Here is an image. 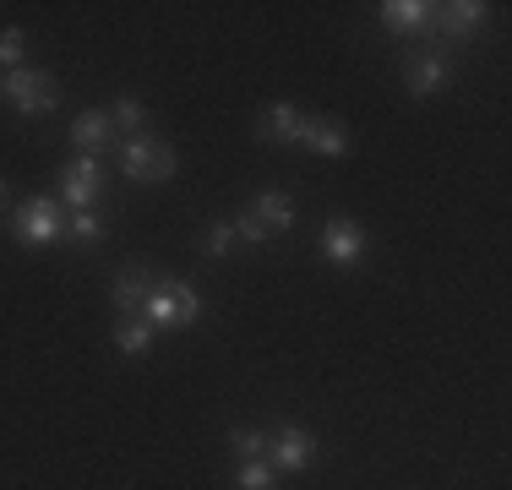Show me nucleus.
<instances>
[{
	"mask_svg": "<svg viewBox=\"0 0 512 490\" xmlns=\"http://www.w3.org/2000/svg\"><path fill=\"white\" fill-rule=\"evenodd\" d=\"M115 153H120V169H126L131 180H142V186L180 175V153H175L169 142H158L153 131H142V137H126V142L115 147Z\"/></svg>",
	"mask_w": 512,
	"mask_h": 490,
	"instance_id": "1",
	"label": "nucleus"
},
{
	"mask_svg": "<svg viewBox=\"0 0 512 490\" xmlns=\"http://www.w3.org/2000/svg\"><path fill=\"white\" fill-rule=\"evenodd\" d=\"M6 104L17 109L22 120H39V115H50V109L60 104V82L50 77V71L17 66V71H6Z\"/></svg>",
	"mask_w": 512,
	"mask_h": 490,
	"instance_id": "2",
	"label": "nucleus"
},
{
	"mask_svg": "<svg viewBox=\"0 0 512 490\" xmlns=\"http://www.w3.org/2000/svg\"><path fill=\"white\" fill-rule=\"evenodd\" d=\"M11 235H17V245H55L66 240V224H60V202L55 196H28V202L17 207V218H11Z\"/></svg>",
	"mask_w": 512,
	"mask_h": 490,
	"instance_id": "3",
	"label": "nucleus"
},
{
	"mask_svg": "<svg viewBox=\"0 0 512 490\" xmlns=\"http://www.w3.org/2000/svg\"><path fill=\"white\" fill-rule=\"evenodd\" d=\"M104 158H71L66 169H60V202L71 207V213H93V202L104 196Z\"/></svg>",
	"mask_w": 512,
	"mask_h": 490,
	"instance_id": "4",
	"label": "nucleus"
},
{
	"mask_svg": "<svg viewBox=\"0 0 512 490\" xmlns=\"http://www.w3.org/2000/svg\"><path fill=\"white\" fill-rule=\"evenodd\" d=\"M267 463H273V474H300L316 463V436L306 425H278L273 436H267Z\"/></svg>",
	"mask_w": 512,
	"mask_h": 490,
	"instance_id": "5",
	"label": "nucleus"
},
{
	"mask_svg": "<svg viewBox=\"0 0 512 490\" xmlns=\"http://www.w3.org/2000/svg\"><path fill=\"white\" fill-rule=\"evenodd\" d=\"M447 82H453V66H447V55H436V49H409V55H404V88H409L414 98L442 93Z\"/></svg>",
	"mask_w": 512,
	"mask_h": 490,
	"instance_id": "6",
	"label": "nucleus"
},
{
	"mask_svg": "<svg viewBox=\"0 0 512 490\" xmlns=\"http://www.w3.org/2000/svg\"><path fill=\"white\" fill-rule=\"evenodd\" d=\"M485 17H491V6H480V0H447V6H431V33L463 44L469 33L485 28Z\"/></svg>",
	"mask_w": 512,
	"mask_h": 490,
	"instance_id": "7",
	"label": "nucleus"
},
{
	"mask_svg": "<svg viewBox=\"0 0 512 490\" xmlns=\"http://www.w3.org/2000/svg\"><path fill=\"white\" fill-rule=\"evenodd\" d=\"M71 142H77L82 158H104L120 147V131L115 120H109V109H82L77 120H71Z\"/></svg>",
	"mask_w": 512,
	"mask_h": 490,
	"instance_id": "8",
	"label": "nucleus"
},
{
	"mask_svg": "<svg viewBox=\"0 0 512 490\" xmlns=\"http://www.w3.org/2000/svg\"><path fill=\"white\" fill-rule=\"evenodd\" d=\"M322 256L333 267H355L360 256H365V229L355 224V218H344V213H333L322 224Z\"/></svg>",
	"mask_w": 512,
	"mask_h": 490,
	"instance_id": "9",
	"label": "nucleus"
},
{
	"mask_svg": "<svg viewBox=\"0 0 512 490\" xmlns=\"http://www.w3.org/2000/svg\"><path fill=\"white\" fill-rule=\"evenodd\" d=\"M306 153L316 158H349L355 153V142H349V131L338 126V120H327V115H306L300 120V137H295Z\"/></svg>",
	"mask_w": 512,
	"mask_h": 490,
	"instance_id": "10",
	"label": "nucleus"
},
{
	"mask_svg": "<svg viewBox=\"0 0 512 490\" xmlns=\"http://www.w3.org/2000/svg\"><path fill=\"white\" fill-rule=\"evenodd\" d=\"M300 109L295 104H284V98H278L273 109H262V115H256V142H273V147H289L300 137Z\"/></svg>",
	"mask_w": 512,
	"mask_h": 490,
	"instance_id": "11",
	"label": "nucleus"
},
{
	"mask_svg": "<svg viewBox=\"0 0 512 490\" xmlns=\"http://www.w3.org/2000/svg\"><path fill=\"white\" fill-rule=\"evenodd\" d=\"M246 213L267 229V240H273V235H284V229H295V196L289 191H262Z\"/></svg>",
	"mask_w": 512,
	"mask_h": 490,
	"instance_id": "12",
	"label": "nucleus"
},
{
	"mask_svg": "<svg viewBox=\"0 0 512 490\" xmlns=\"http://www.w3.org/2000/svg\"><path fill=\"white\" fill-rule=\"evenodd\" d=\"M153 294V278L148 267H126V273H115V284H109V300H115L120 316H142V300Z\"/></svg>",
	"mask_w": 512,
	"mask_h": 490,
	"instance_id": "13",
	"label": "nucleus"
},
{
	"mask_svg": "<svg viewBox=\"0 0 512 490\" xmlns=\"http://www.w3.org/2000/svg\"><path fill=\"white\" fill-rule=\"evenodd\" d=\"M382 28L387 33H431V0H387Z\"/></svg>",
	"mask_w": 512,
	"mask_h": 490,
	"instance_id": "14",
	"label": "nucleus"
},
{
	"mask_svg": "<svg viewBox=\"0 0 512 490\" xmlns=\"http://www.w3.org/2000/svg\"><path fill=\"white\" fill-rule=\"evenodd\" d=\"M115 349L126 354V360H142V354L153 349V327L142 322V316H120L115 322Z\"/></svg>",
	"mask_w": 512,
	"mask_h": 490,
	"instance_id": "15",
	"label": "nucleus"
},
{
	"mask_svg": "<svg viewBox=\"0 0 512 490\" xmlns=\"http://www.w3.org/2000/svg\"><path fill=\"white\" fill-rule=\"evenodd\" d=\"M109 120H115L120 142H126V137H142V131H148V109H142V98H131V93H120L115 104H109Z\"/></svg>",
	"mask_w": 512,
	"mask_h": 490,
	"instance_id": "16",
	"label": "nucleus"
},
{
	"mask_svg": "<svg viewBox=\"0 0 512 490\" xmlns=\"http://www.w3.org/2000/svg\"><path fill=\"white\" fill-rule=\"evenodd\" d=\"M142 322L153 333H175V311H169V284H153V294L142 300Z\"/></svg>",
	"mask_w": 512,
	"mask_h": 490,
	"instance_id": "17",
	"label": "nucleus"
},
{
	"mask_svg": "<svg viewBox=\"0 0 512 490\" xmlns=\"http://www.w3.org/2000/svg\"><path fill=\"white\" fill-rule=\"evenodd\" d=\"M169 311H175V327H197L202 316V294L191 284H169Z\"/></svg>",
	"mask_w": 512,
	"mask_h": 490,
	"instance_id": "18",
	"label": "nucleus"
},
{
	"mask_svg": "<svg viewBox=\"0 0 512 490\" xmlns=\"http://www.w3.org/2000/svg\"><path fill=\"white\" fill-rule=\"evenodd\" d=\"M229 251H235V224H229V218H213V224L202 229V256H218V262H224Z\"/></svg>",
	"mask_w": 512,
	"mask_h": 490,
	"instance_id": "19",
	"label": "nucleus"
},
{
	"mask_svg": "<svg viewBox=\"0 0 512 490\" xmlns=\"http://www.w3.org/2000/svg\"><path fill=\"white\" fill-rule=\"evenodd\" d=\"M235 490H278V480H273V463H267V458H251V463H240V474H235Z\"/></svg>",
	"mask_w": 512,
	"mask_h": 490,
	"instance_id": "20",
	"label": "nucleus"
},
{
	"mask_svg": "<svg viewBox=\"0 0 512 490\" xmlns=\"http://www.w3.org/2000/svg\"><path fill=\"white\" fill-rule=\"evenodd\" d=\"M66 240H71V245H99V240H104V224H99V213H71V224H66Z\"/></svg>",
	"mask_w": 512,
	"mask_h": 490,
	"instance_id": "21",
	"label": "nucleus"
},
{
	"mask_svg": "<svg viewBox=\"0 0 512 490\" xmlns=\"http://www.w3.org/2000/svg\"><path fill=\"white\" fill-rule=\"evenodd\" d=\"M22 49H28V33H22V28H0V66L17 71L22 66Z\"/></svg>",
	"mask_w": 512,
	"mask_h": 490,
	"instance_id": "22",
	"label": "nucleus"
},
{
	"mask_svg": "<svg viewBox=\"0 0 512 490\" xmlns=\"http://www.w3.org/2000/svg\"><path fill=\"white\" fill-rule=\"evenodd\" d=\"M229 447H235L240 463H251V458H262V452H267V436L262 431H229Z\"/></svg>",
	"mask_w": 512,
	"mask_h": 490,
	"instance_id": "23",
	"label": "nucleus"
},
{
	"mask_svg": "<svg viewBox=\"0 0 512 490\" xmlns=\"http://www.w3.org/2000/svg\"><path fill=\"white\" fill-rule=\"evenodd\" d=\"M6 196H11V186H6V180H0V213H6Z\"/></svg>",
	"mask_w": 512,
	"mask_h": 490,
	"instance_id": "24",
	"label": "nucleus"
},
{
	"mask_svg": "<svg viewBox=\"0 0 512 490\" xmlns=\"http://www.w3.org/2000/svg\"><path fill=\"white\" fill-rule=\"evenodd\" d=\"M0 98H6V77H0Z\"/></svg>",
	"mask_w": 512,
	"mask_h": 490,
	"instance_id": "25",
	"label": "nucleus"
}]
</instances>
